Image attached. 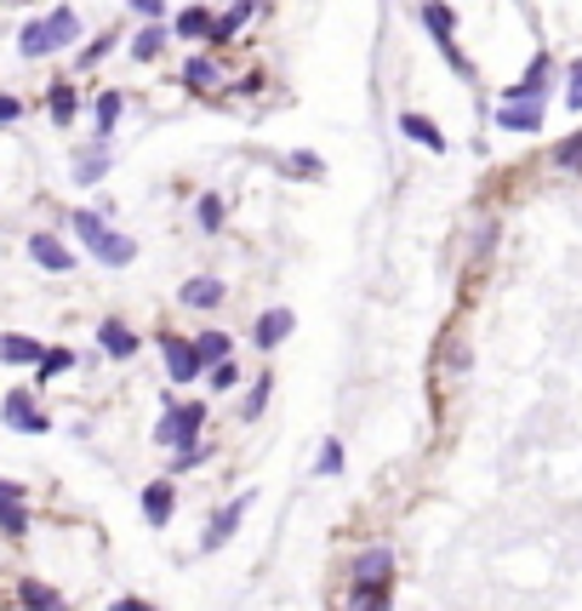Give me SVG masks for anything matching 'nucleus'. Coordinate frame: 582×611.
I'll use <instances>...</instances> for the list:
<instances>
[{
  "label": "nucleus",
  "instance_id": "24",
  "mask_svg": "<svg viewBox=\"0 0 582 611\" xmlns=\"http://www.w3.org/2000/svg\"><path fill=\"white\" fill-rule=\"evenodd\" d=\"M120 109H126V97H120V92H103V97H97V104H92V120H97V138H109V131H115Z\"/></svg>",
  "mask_w": 582,
  "mask_h": 611
},
{
  "label": "nucleus",
  "instance_id": "7",
  "mask_svg": "<svg viewBox=\"0 0 582 611\" xmlns=\"http://www.w3.org/2000/svg\"><path fill=\"white\" fill-rule=\"evenodd\" d=\"M257 12H263V0H234L229 12H218V18H212V35H205V41H218V46H223V41H234L240 29H246V23L257 18Z\"/></svg>",
  "mask_w": 582,
  "mask_h": 611
},
{
  "label": "nucleus",
  "instance_id": "35",
  "mask_svg": "<svg viewBox=\"0 0 582 611\" xmlns=\"http://www.w3.org/2000/svg\"><path fill=\"white\" fill-rule=\"evenodd\" d=\"M268 389H274V378H268V371H263V378L252 383V394H246V418H257L263 405H268Z\"/></svg>",
  "mask_w": 582,
  "mask_h": 611
},
{
  "label": "nucleus",
  "instance_id": "28",
  "mask_svg": "<svg viewBox=\"0 0 582 611\" xmlns=\"http://www.w3.org/2000/svg\"><path fill=\"white\" fill-rule=\"evenodd\" d=\"M349 611H389V589L383 583H360L349 594Z\"/></svg>",
  "mask_w": 582,
  "mask_h": 611
},
{
  "label": "nucleus",
  "instance_id": "20",
  "mask_svg": "<svg viewBox=\"0 0 582 611\" xmlns=\"http://www.w3.org/2000/svg\"><path fill=\"white\" fill-rule=\"evenodd\" d=\"M41 355L46 349L34 344V337H0V360H7V366H34Z\"/></svg>",
  "mask_w": 582,
  "mask_h": 611
},
{
  "label": "nucleus",
  "instance_id": "42",
  "mask_svg": "<svg viewBox=\"0 0 582 611\" xmlns=\"http://www.w3.org/2000/svg\"><path fill=\"white\" fill-rule=\"evenodd\" d=\"M109 611H155V605H149V600H115Z\"/></svg>",
  "mask_w": 582,
  "mask_h": 611
},
{
  "label": "nucleus",
  "instance_id": "41",
  "mask_svg": "<svg viewBox=\"0 0 582 611\" xmlns=\"http://www.w3.org/2000/svg\"><path fill=\"white\" fill-rule=\"evenodd\" d=\"M18 115H23V104H18L12 92H0V126H7V120H18Z\"/></svg>",
  "mask_w": 582,
  "mask_h": 611
},
{
  "label": "nucleus",
  "instance_id": "16",
  "mask_svg": "<svg viewBox=\"0 0 582 611\" xmlns=\"http://www.w3.org/2000/svg\"><path fill=\"white\" fill-rule=\"evenodd\" d=\"M400 131H405V138H417L423 149H434V155L445 149V131H440L428 115H411V109H405V115H400Z\"/></svg>",
  "mask_w": 582,
  "mask_h": 611
},
{
  "label": "nucleus",
  "instance_id": "22",
  "mask_svg": "<svg viewBox=\"0 0 582 611\" xmlns=\"http://www.w3.org/2000/svg\"><path fill=\"white\" fill-rule=\"evenodd\" d=\"M183 86L189 92H212L218 86V63L212 57H183Z\"/></svg>",
  "mask_w": 582,
  "mask_h": 611
},
{
  "label": "nucleus",
  "instance_id": "30",
  "mask_svg": "<svg viewBox=\"0 0 582 611\" xmlns=\"http://www.w3.org/2000/svg\"><path fill=\"white\" fill-rule=\"evenodd\" d=\"M554 166L560 172H582V131H571V138L554 149Z\"/></svg>",
  "mask_w": 582,
  "mask_h": 611
},
{
  "label": "nucleus",
  "instance_id": "2",
  "mask_svg": "<svg viewBox=\"0 0 582 611\" xmlns=\"http://www.w3.org/2000/svg\"><path fill=\"white\" fill-rule=\"evenodd\" d=\"M200 423H205V405L200 400H189L183 405V412H166L160 418V429H155V440H160V446H200Z\"/></svg>",
  "mask_w": 582,
  "mask_h": 611
},
{
  "label": "nucleus",
  "instance_id": "38",
  "mask_svg": "<svg viewBox=\"0 0 582 611\" xmlns=\"http://www.w3.org/2000/svg\"><path fill=\"white\" fill-rule=\"evenodd\" d=\"M286 172H292V178H320V160H315V155H292Z\"/></svg>",
  "mask_w": 582,
  "mask_h": 611
},
{
  "label": "nucleus",
  "instance_id": "4",
  "mask_svg": "<svg viewBox=\"0 0 582 611\" xmlns=\"http://www.w3.org/2000/svg\"><path fill=\"white\" fill-rule=\"evenodd\" d=\"M86 252L97 257V263H109V268H126V263H137V241L131 234H120V229H109L103 223L92 241H86Z\"/></svg>",
  "mask_w": 582,
  "mask_h": 611
},
{
  "label": "nucleus",
  "instance_id": "13",
  "mask_svg": "<svg viewBox=\"0 0 582 611\" xmlns=\"http://www.w3.org/2000/svg\"><path fill=\"white\" fill-rule=\"evenodd\" d=\"M223 297H229V286H223L218 275H194V281L183 286V303H189V309H218Z\"/></svg>",
  "mask_w": 582,
  "mask_h": 611
},
{
  "label": "nucleus",
  "instance_id": "17",
  "mask_svg": "<svg viewBox=\"0 0 582 611\" xmlns=\"http://www.w3.org/2000/svg\"><path fill=\"white\" fill-rule=\"evenodd\" d=\"M109 166H115V155L103 149V144H97V149H81V155H75V183H97V178H109Z\"/></svg>",
  "mask_w": 582,
  "mask_h": 611
},
{
  "label": "nucleus",
  "instance_id": "26",
  "mask_svg": "<svg viewBox=\"0 0 582 611\" xmlns=\"http://www.w3.org/2000/svg\"><path fill=\"white\" fill-rule=\"evenodd\" d=\"M194 355H200V366H212V360H229L234 344H229L223 331H200V337H194Z\"/></svg>",
  "mask_w": 582,
  "mask_h": 611
},
{
  "label": "nucleus",
  "instance_id": "34",
  "mask_svg": "<svg viewBox=\"0 0 582 611\" xmlns=\"http://www.w3.org/2000/svg\"><path fill=\"white\" fill-rule=\"evenodd\" d=\"M34 366H41V378H57V371H68V366H75V355H68V349H46Z\"/></svg>",
  "mask_w": 582,
  "mask_h": 611
},
{
  "label": "nucleus",
  "instance_id": "40",
  "mask_svg": "<svg viewBox=\"0 0 582 611\" xmlns=\"http://www.w3.org/2000/svg\"><path fill=\"white\" fill-rule=\"evenodd\" d=\"M68 223H75V234H81V241H92V234L103 229V218H97V212H75Z\"/></svg>",
  "mask_w": 582,
  "mask_h": 611
},
{
  "label": "nucleus",
  "instance_id": "29",
  "mask_svg": "<svg viewBox=\"0 0 582 611\" xmlns=\"http://www.w3.org/2000/svg\"><path fill=\"white\" fill-rule=\"evenodd\" d=\"M194 218H200V229H205V234H218V229H223V194H200Z\"/></svg>",
  "mask_w": 582,
  "mask_h": 611
},
{
  "label": "nucleus",
  "instance_id": "33",
  "mask_svg": "<svg viewBox=\"0 0 582 611\" xmlns=\"http://www.w3.org/2000/svg\"><path fill=\"white\" fill-rule=\"evenodd\" d=\"M565 109L582 115V57H571V70H565Z\"/></svg>",
  "mask_w": 582,
  "mask_h": 611
},
{
  "label": "nucleus",
  "instance_id": "19",
  "mask_svg": "<svg viewBox=\"0 0 582 611\" xmlns=\"http://www.w3.org/2000/svg\"><path fill=\"white\" fill-rule=\"evenodd\" d=\"M389 566H394V555H389V549L360 555V560H355V583H389Z\"/></svg>",
  "mask_w": 582,
  "mask_h": 611
},
{
  "label": "nucleus",
  "instance_id": "14",
  "mask_svg": "<svg viewBox=\"0 0 582 611\" xmlns=\"http://www.w3.org/2000/svg\"><path fill=\"white\" fill-rule=\"evenodd\" d=\"M171 35L178 41H205L212 35V7H183L178 23H171Z\"/></svg>",
  "mask_w": 582,
  "mask_h": 611
},
{
  "label": "nucleus",
  "instance_id": "31",
  "mask_svg": "<svg viewBox=\"0 0 582 611\" xmlns=\"http://www.w3.org/2000/svg\"><path fill=\"white\" fill-rule=\"evenodd\" d=\"M205 383H212V389H234V383H240V366H234V355L205 366Z\"/></svg>",
  "mask_w": 582,
  "mask_h": 611
},
{
  "label": "nucleus",
  "instance_id": "10",
  "mask_svg": "<svg viewBox=\"0 0 582 611\" xmlns=\"http://www.w3.org/2000/svg\"><path fill=\"white\" fill-rule=\"evenodd\" d=\"M0 412H7V423H12V429H23V434H46V418L34 412V400H29L23 389H12V394H7V405H0Z\"/></svg>",
  "mask_w": 582,
  "mask_h": 611
},
{
  "label": "nucleus",
  "instance_id": "5",
  "mask_svg": "<svg viewBox=\"0 0 582 611\" xmlns=\"http://www.w3.org/2000/svg\"><path fill=\"white\" fill-rule=\"evenodd\" d=\"M548 81H554V63H548V52H542V57H531V70L502 92V104H542V97H548Z\"/></svg>",
  "mask_w": 582,
  "mask_h": 611
},
{
  "label": "nucleus",
  "instance_id": "9",
  "mask_svg": "<svg viewBox=\"0 0 582 611\" xmlns=\"http://www.w3.org/2000/svg\"><path fill=\"white\" fill-rule=\"evenodd\" d=\"M292 326H297L292 309H268V315H257V326H252V344H257V349H274V344H286V337H292Z\"/></svg>",
  "mask_w": 582,
  "mask_h": 611
},
{
  "label": "nucleus",
  "instance_id": "12",
  "mask_svg": "<svg viewBox=\"0 0 582 611\" xmlns=\"http://www.w3.org/2000/svg\"><path fill=\"white\" fill-rule=\"evenodd\" d=\"M18 52H23L29 63H34V57H52V52H57L52 23H46V18H29V23H23V35H18Z\"/></svg>",
  "mask_w": 582,
  "mask_h": 611
},
{
  "label": "nucleus",
  "instance_id": "1",
  "mask_svg": "<svg viewBox=\"0 0 582 611\" xmlns=\"http://www.w3.org/2000/svg\"><path fill=\"white\" fill-rule=\"evenodd\" d=\"M423 23H428V35L440 41V52H445V63L463 75V81H474V63L463 57V46H457V12L445 7V0H428L423 7Z\"/></svg>",
  "mask_w": 582,
  "mask_h": 611
},
{
  "label": "nucleus",
  "instance_id": "21",
  "mask_svg": "<svg viewBox=\"0 0 582 611\" xmlns=\"http://www.w3.org/2000/svg\"><path fill=\"white\" fill-rule=\"evenodd\" d=\"M46 23H52V41H57V52L81 41V18H75V7H57V12H46Z\"/></svg>",
  "mask_w": 582,
  "mask_h": 611
},
{
  "label": "nucleus",
  "instance_id": "25",
  "mask_svg": "<svg viewBox=\"0 0 582 611\" xmlns=\"http://www.w3.org/2000/svg\"><path fill=\"white\" fill-rule=\"evenodd\" d=\"M144 515H149V526H166V520H171V481H155V486L144 492Z\"/></svg>",
  "mask_w": 582,
  "mask_h": 611
},
{
  "label": "nucleus",
  "instance_id": "3",
  "mask_svg": "<svg viewBox=\"0 0 582 611\" xmlns=\"http://www.w3.org/2000/svg\"><path fill=\"white\" fill-rule=\"evenodd\" d=\"M160 355H166V378L171 383H194V378H205V366H200V355H194V344H183V337H160Z\"/></svg>",
  "mask_w": 582,
  "mask_h": 611
},
{
  "label": "nucleus",
  "instance_id": "37",
  "mask_svg": "<svg viewBox=\"0 0 582 611\" xmlns=\"http://www.w3.org/2000/svg\"><path fill=\"white\" fill-rule=\"evenodd\" d=\"M320 474H342V446H337V440H326V446H320V463H315Z\"/></svg>",
  "mask_w": 582,
  "mask_h": 611
},
{
  "label": "nucleus",
  "instance_id": "11",
  "mask_svg": "<svg viewBox=\"0 0 582 611\" xmlns=\"http://www.w3.org/2000/svg\"><path fill=\"white\" fill-rule=\"evenodd\" d=\"M97 344H103V355L131 360V355H137V331H131L126 320H103V326H97Z\"/></svg>",
  "mask_w": 582,
  "mask_h": 611
},
{
  "label": "nucleus",
  "instance_id": "23",
  "mask_svg": "<svg viewBox=\"0 0 582 611\" xmlns=\"http://www.w3.org/2000/svg\"><path fill=\"white\" fill-rule=\"evenodd\" d=\"M46 104H52V126H68V120L81 115V97H75V86H68V81H57V86H52Z\"/></svg>",
  "mask_w": 582,
  "mask_h": 611
},
{
  "label": "nucleus",
  "instance_id": "15",
  "mask_svg": "<svg viewBox=\"0 0 582 611\" xmlns=\"http://www.w3.org/2000/svg\"><path fill=\"white\" fill-rule=\"evenodd\" d=\"M166 41H171V29H160V23H144V29H137V35H131V57H137V63H155V57L166 52Z\"/></svg>",
  "mask_w": 582,
  "mask_h": 611
},
{
  "label": "nucleus",
  "instance_id": "27",
  "mask_svg": "<svg viewBox=\"0 0 582 611\" xmlns=\"http://www.w3.org/2000/svg\"><path fill=\"white\" fill-rule=\"evenodd\" d=\"M18 600H23L29 611H63V600H57V594H52L46 583H34V577H29V583L18 589Z\"/></svg>",
  "mask_w": 582,
  "mask_h": 611
},
{
  "label": "nucleus",
  "instance_id": "18",
  "mask_svg": "<svg viewBox=\"0 0 582 611\" xmlns=\"http://www.w3.org/2000/svg\"><path fill=\"white\" fill-rule=\"evenodd\" d=\"M497 126H502V131H537V126H542V104H502V109H497Z\"/></svg>",
  "mask_w": 582,
  "mask_h": 611
},
{
  "label": "nucleus",
  "instance_id": "36",
  "mask_svg": "<svg viewBox=\"0 0 582 611\" xmlns=\"http://www.w3.org/2000/svg\"><path fill=\"white\" fill-rule=\"evenodd\" d=\"M109 46H115V35H97V41H92V46H86L75 63H81V70H97V63H103V52H109Z\"/></svg>",
  "mask_w": 582,
  "mask_h": 611
},
{
  "label": "nucleus",
  "instance_id": "6",
  "mask_svg": "<svg viewBox=\"0 0 582 611\" xmlns=\"http://www.w3.org/2000/svg\"><path fill=\"white\" fill-rule=\"evenodd\" d=\"M246 508H252V492H240V497H234L229 508H218V520H212V526H205V537H200V549H205V555H212V549H223V542H229V537L240 531V515H246Z\"/></svg>",
  "mask_w": 582,
  "mask_h": 611
},
{
  "label": "nucleus",
  "instance_id": "8",
  "mask_svg": "<svg viewBox=\"0 0 582 611\" xmlns=\"http://www.w3.org/2000/svg\"><path fill=\"white\" fill-rule=\"evenodd\" d=\"M29 257L41 268H52V275H68V268H75V252H68L57 234H29Z\"/></svg>",
  "mask_w": 582,
  "mask_h": 611
},
{
  "label": "nucleus",
  "instance_id": "39",
  "mask_svg": "<svg viewBox=\"0 0 582 611\" xmlns=\"http://www.w3.org/2000/svg\"><path fill=\"white\" fill-rule=\"evenodd\" d=\"M126 7L144 18V23H160V18H166V0H126Z\"/></svg>",
  "mask_w": 582,
  "mask_h": 611
},
{
  "label": "nucleus",
  "instance_id": "32",
  "mask_svg": "<svg viewBox=\"0 0 582 611\" xmlns=\"http://www.w3.org/2000/svg\"><path fill=\"white\" fill-rule=\"evenodd\" d=\"M0 526H7V531H23V526H29L23 497H0Z\"/></svg>",
  "mask_w": 582,
  "mask_h": 611
}]
</instances>
